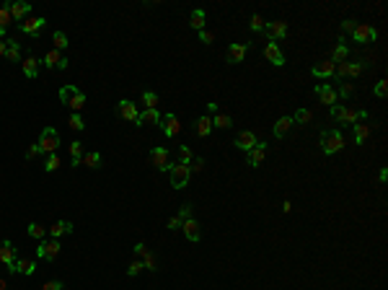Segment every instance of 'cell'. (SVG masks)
<instances>
[{"mask_svg": "<svg viewBox=\"0 0 388 290\" xmlns=\"http://www.w3.org/2000/svg\"><path fill=\"white\" fill-rule=\"evenodd\" d=\"M60 101H62L65 106H70V109H73V114H80L83 106H85V94L80 91L78 86L67 83V86L60 88Z\"/></svg>", "mask_w": 388, "mask_h": 290, "instance_id": "cell-1", "label": "cell"}, {"mask_svg": "<svg viewBox=\"0 0 388 290\" xmlns=\"http://www.w3.org/2000/svg\"><path fill=\"white\" fill-rule=\"evenodd\" d=\"M331 119L339 122V125H357L360 119H368V111L365 109H347V106H341V104H334L331 106Z\"/></svg>", "mask_w": 388, "mask_h": 290, "instance_id": "cell-2", "label": "cell"}, {"mask_svg": "<svg viewBox=\"0 0 388 290\" xmlns=\"http://www.w3.org/2000/svg\"><path fill=\"white\" fill-rule=\"evenodd\" d=\"M341 148H344V135H341V130H324L321 132V150L326 155H336Z\"/></svg>", "mask_w": 388, "mask_h": 290, "instance_id": "cell-3", "label": "cell"}, {"mask_svg": "<svg viewBox=\"0 0 388 290\" xmlns=\"http://www.w3.org/2000/svg\"><path fill=\"white\" fill-rule=\"evenodd\" d=\"M36 145H39V150H41L44 155L57 153V148H60V135H57V130H55V127H44Z\"/></svg>", "mask_w": 388, "mask_h": 290, "instance_id": "cell-4", "label": "cell"}, {"mask_svg": "<svg viewBox=\"0 0 388 290\" xmlns=\"http://www.w3.org/2000/svg\"><path fill=\"white\" fill-rule=\"evenodd\" d=\"M168 176H171V187H174V189H181V187L189 184L192 171H189V166H184V163H176V166H171Z\"/></svg>", "mask_w": 388, "mask_h": 290, "instance_id": "cell-5", "label": "cell"}, {"mask_svg": "<svg viewBox=\"0 0 388 290\" xmlns=\"http://www.w3.org/2000/svg\"><path fill=\"white\" fill-rule=\"evenodd\" d=\"M60 241L52 238V241H39V246H36V257L44 259V262H55L60 257Z\"/></svg>", "mask_w": 388, "mask_h": 290, "instance_id": "cell-6", "label": "cell"}, {"mask_svg": "<svg viewBox=\"0 0 388 290\" xmlns=\"http://www.w3.org/2000/svg\"><path fill=\"white\" fill-rule=\"evenodd\" d=\"M264 36L269 42H277V39H285L287 36V21H267L264 24Z\"/></svg>", "mask_w": 388, "mask_h": 290, "instance_id": "cell-7", "label": "cell"}, {"mask_svg": "<svg viewBox=\"0 0 388 290\" xmlns=\"http://www.w3.org/2000/svg\"><path fill=\"white\" fill-rule=\"evenodd\" d=\"M352 39H355L357 44H370V42L378 39V31H375L370 24H357L355 31H352Z\"/></svg>", "mask_w": 388, "mask_h": 290, "instance_id": "cell-8", "label": "cell"}, {"mask_svg": "<svg viewBox=\"0 0 388 290\" xmlns=\"http://www.w3.org/2000/svg\"><path fill=\"white\" fill-rule=\"evenodd\" d=\"M267 150H269V145H267V143H256L254 148H251V150L246 153V166H251V169L262 166V161L267 158Z\"/></svg>", "mask_w": 388, "mask_h": 290, "instance_id": "cell-9", "label": "cell"}, {"mask_svg": "<svg viewBox=\"0 0 388 290\" xmlns=\"http://www.w3.org/2000/svg\"><path fill=\"white\" fill-rule=\"evenodd\" d=\"M44 26H47V18H26V21H21V31L29 34V36H34V39L41 36Z\"/></svg>", "mask_w": 388, "mask_h": 290, "instance_id": "cell-10", "label": "cell"}, {"mask_svg": "<svg viewBox=\"0 0 388 290\" xmlns=\"http://www.w3.org/2000/svg\"><path fill=\"white\" fill-rule=\"evenodd\" d=\"M150 163L158 169V171H171V163H168V150L163 145H158L150 150Z\"/></svg>", "mask_w": 388, "mask_h": 290, "instance_id": "cell-11", "label": "cell"}, {"mask_svg": "<svg viewBox=\"0 0 388 290\" xmlns=\"http://www.w3.org/2000/svg\"><path fill=\"white\" fill-rule=\"evenodd\" d=\"M248 50H251V44H228V52H225V60L231 62V65H236V62H243V57L248 55Z\"/></svg>", "mask_w": 388, "mask_h": 290, "instance_id": "cell-12", "label": "cell"}, {"mask_svg": "<svg viewBox=\"0 0 388 290\" xmlns=\"http://www.w3.org/2000/svg\"><path fill=\"white\" fill-rule=\"evenodd\" d=\"M0 264L8 267L11 272H16V249L11 241H3L0 243Z\"/></svg>", "mask_w": 388, "mask_h": 290, "instance_id": "cell-13", "label": "cell"}, {"mask_svg": "<svg viewBox=\"0 0 388 290\" xmlns=\"http://www.w3.org/2000/svg\"><path fill=\"white\" fill-rule=\"evenodd\" d=\"M264 57H267L272 65H277V68H282V65L287 62L285 52L277 47V42H269V44H267V47H264Z\"/></svg>", "mask_w": 388, "mask_h": 290, "instance_id": "cell-14", "label": "cell"}, {"mask_svg": "<svg viewBox=\"0 0 388 290\" xmlns=\"http://www.w3.org/2000/svg\"><path fill=\"white\" fill-rule=\"evenodd\" d=\"M117 114H119L122 119H127V122H135V119H138V114H140V111H138V104H135V101H130V99H122V101L117 104Z\"/></svg>", "mask_w": 388, "mask_h": 290, "instance_id": "cell-15", "label": "cell"}, {"mask_svg": "<svg viewBox=\"0 0 388 290\" xmlns=\"http://www.w3.org/2000/svg\"><path fill=\"white\" fill-rule=\"evenodd\" d=\"M259 140H256V135H254V132H251V130H243V132H238V135H236V140H233V145L238 148V150H243V153H248L251 148H254Z\"/></svg>", "mask_w": 388, "mask_h": 290, "instance_id": "cell-16", "label": "cell"}, {"mask_svg": "<svg viewBox=\"0 0 388 290\" xmlns=\"http://www.w3.org/2000/svg\"><path fill=\"white\" fill-rule=\"evenodd\" d=\"M44 68H55V70H67V60L62 57L60 50H50L44 55Z\"/></svg>", "mask_w": 388, "mask_h": 290, "instance_id": "cell-17", "label": "cell"}, {"mask_svg": "<svg viewBox=\"0 0 388 290\" xmlns=\"http://www.w3.org/2000/svg\"><path fill=\"white\" fill-rule=\"evenodd\" d=\"M347 57H350V47L344 44V36H339L336 44L331 47V57H329V60H331L334 65H339V62H347Z\"/></svg>", "mask_w": 388, "mask_h": 290, "instance_id": "cell-18", "label": "cell"}, {"mask_svg": "<svg viewBox=\"0 0 388 290\" xmlns=\"http://www.w3.org/2000/svg\"><path fill=\"white\" fill-rule=\"evenodd\" d=\"M135 254H138V259L145 264V270H150V272H155V257L150 254V249L145 246V243L140 241V243H135Z\"/></svg>", "mask_w": 388, "mask_h": 290, "instance_id": "cell-19", "label": "cell"}, {"mask_svg": "<svg viewBox=\"0 0 388 290\" xmlns=\"http://www.w3.org/2000/svg\"><path fill=\"white\" fill-rule=\"evenodd\" d=\"M161 127H163V132H166V138H176L179 132H181V125H179V117L176 114H168L166 117H161Z\"/></svg>", "mask_w": 388, "mask_h": 290, "instance_id": "cell-20", "label": "cell"}, {"mask_svg": "<svg viewBox=\"0 0 388 290\" xmlns=\"http://www.w3.org/2000/svg\"><path fill=\"white\" fill-rule=\"evenodd\" d=\"M135 125L138 127H145V125H161V111L158 109H143L138 119H135Z\"/></svg>", "mask_w": 388, "mask_h": 290, "instance_id": "cell-21", "label": "cell"}, {"mask_svg": "<svg viewBox=\"0 0 388 290\" xmlns=\"http://www.w3.org/2000/svg\"><path fill=\"white\" fill-rule=\"evenodd\" d=\"M316 96H318V101L326 104V106H334L339 101V96H336V91L331 86H316Z\"/></svg>", "mask_w": 388, "mask_h": 290, "instance_id": "cell-22", "label": "cell"}, {"mask_svg": "<svg viewBox=\"0 0 388 290\" xmlns=\"http://www.w3.org/2000/svg\"><path fill=\"white\" fill-rule=\"evenodd\" d=\"M8 11H11V18L13 21H26V16L31 13V6L29 3H8Z\"/></svg>", "mask_w": 388, "mask_h": 290, "instance_id": "cell-23", "label": "cell"}, {"mask_svg": "<svg viewBox=\"0 0 388 290\" xmlns=\"http://www.w3.org/2000/svg\"><path fill=\"white\" fill-rule=\"evenodd\" d=\"M210 119H212V130H215V127H218V130H231V127H233L231 114H225V111H220V109L212 111V117H210Z\"/></svg>", "mask_w": 388, "mask_h": 290, "instance_id": "cell-24", "label": "cell"}, {"mask_svg": "<svg viewBox=\"0 0 388 290\" xmlns=\"http://www.w3.org/2000/svg\"><path fill=\"white\" fill-rule=\"evenodd\" d=\"M334 70H336V65H334L331 60H324V62H318L311 73H313L316 78H331V75H334Z\"/></svg>", "mask_w": 388, "mask_h": 290, "instance_id": "cell-25", "label": "cell"}, {"mask_svg": "<svg viewBox=\"0 0 388 290\" xmlns=\"http://www.w3.org/2000/svg\"><path fill=\"white\" fill-rule=\"evenodd\" d=\"M67 233H73V223L70 220H57V223H52V228H50V236L52 238H60V236H67Z\"/></svg>", "mask_w": 388, "mask_h": 290, "instance_id": "cell-26", "label": "cell"}, {"mask_svg": "<svg viewBox=\"0 0 388 290\" xmlns=\"http://www.w3.org/2000/svg\"><path fill=\"white\" fill-rule=\"evenodd\" d=\"M181 231H184V236H187L189 241H199V223H197L194 218H189V220L181 223Z\"/></svg>", "mask_w": 388, "mask_h": 290, "instance_id": "cell-27", "label": "cell"}, {"mask_svg": "<svg viewBox=\"0 0 388 290\" xmlns=\"http://www.w3.org/2000/svg\"><path fill=\"white\" fill-rule=\"evenodd\" d=\"M16 272H21V275H34L36 272V262L34 259H26V257H21V259H16Z\"/></svg>", "mask_w": 388, "mask_h": 290, "instance_id": "cell-28", "label": "cell"}, {"mask_svg": "<svg viewBox=\"0 0 388 290\" xmlns=\"http://www.w3.org/2000/svg\"><path fill=\"white\" fill-rule=\"evenodd\" d=\"M204 24H207V13H204L202 8L192 11V16H189V26H192V29H197V31H202V29H204Z\"/></svg>", "mask_w": 388, "mask_h": 290, "instance_id": "cell-29", "label": "cell"}, {"mask_svg": "<svg viewBox=\"0 0 388 290\" xmlns=\"http://www.w3.org/2000/svg\"><path fill=\"white\" fill-rule=\"evenodd\" d=\"M210 132H212V119H210L207 114H202V117L197 119V135H199V138H210Z\"/></svg>", "mask_w": 388, "mask_h": 290, "instance_id": "cell-30", "label": "cell"}, {"mask_svg": "<svg viewBox=\"0 0 388 290\" xmlns=\"http://www.w3.org/2000/svg\"><path fill=\"white\" fill-rule=\"evenodd\" d=\"M292 125H295L292 117H280V119L275 122V138H285V135H287V130H290Z\"/></svg>", "mask_w": 388, "mask_h": 290, "instance_id": "cell-31", "label": "cell"}, {"mask_svg": "<svg viewBox=\"0 0 388 290\" xmlns=\"http://www.w3.org/2000/svg\"><path fill=\"white\" fill-rule=\"evenodd\" d=\"M21 68H24V75H26V78H36V73H39V60L29 55V57L24 60V65H21Z\"/></svg>", "mask_w": 388, "mask_h": 290, "instance_id": "cell-32", "label": "cell"}, {"mask_svg": "<svg viewBox=\"0 0 388 290\" xmlns=\"http://www.w3.org/2000/svg\"><path fill=\"white\" fill-rule=\"evenodd\" d=\"M352 132H355V143L362 145L365 140H368V135H370V125H352Z\"/></svg>", "mask_w": 388, "mask_h": 290, "instance_id": "cell-33", "label": "cell"}, {"mask_svg": "<svg viewBox=\"0 0 388 290\" xmlns=\"http://www.w3.org/2000/svg\"><path fill=\"white\" fill-rule=\"evenodd\" d=\"M101 161H104V158H101V153H99V150H91V153L83 155V166H88V169H99Z\"/></svg>", "mask_w": 388, "mask_h": 290, "instance_id": "cell-34", "label": "cell"}, {"mask_svg": "<svg viewBox=\"0 0 388 290\" xmlns=\"http://www.w3.org/2000/svg\"><path fill=\"white\" fill-rule=\"evenodd\" d=\"M176 155H179V163H184V166H189V163L194 161V153H192V148H189V145H179Z\"/></svg>", "mask_w": 388, "mask_h": 290, "instance_id": "cell-35", "label": "cell"}, {"mask_svg": "<svg viewBox=\"0 0 388 290\" xmlns=\"http://www.w3.org/2000/svg\"><path fill=\"white\" fill-rule=\"evenodd\" d=\"M70 155H73V166H80L83 163V145L78 140L70 143Z\"/></svg>", "mask_w": 388, "mask_h": 290, "instance_id": "cell-36", "label": "cell"}, {"mask_svg": "<svg viewBox=\"0 0 388 290\" xmlns=\"http://www.w3.org/2000/svg\"><path fill=\"white\" fill-rule=\"evenodd\" d=\"M29 236L31 238H36V241H44V236H47V228H44V226H39V223H29Z\"/></svg>", "mask_w": 388, "mask_h": 290, "instance_id": "cell-37", "label": "cell"}, {"mask_svg": "<svg viewBox=\"0 0 388 290\" xmlns=\"http://www.w3.org/2000/svg\"><path fill=\"white\" fill-rule=\"evenodd\" d=\"M6 57H8L11 62H18V60H21V47H18V42L8 39V52H6Z\"/></svg>", "mask_w": 388, "mask_h": 290, "instance_id": "cell-38", "label": "cell"}, {"mask_svg": "<svg viewBox=\"0 0 388 290\" xmlns=\"http://www.w3.org/2000/svg\"><path fill=\"white\" fill-rule=\"evenodd\" d=\"M57 169H60V155H57V153L47 155V161H44V171L52 174V171H57Z\"/></svg>", "mask_w": 388, "mask_h": 290, "instance_id": "cell-39", "label": "cell"}, {"mask_svg": "<svg viewBox=\"0 0 388 290\" xmlns=\"http://www.w3.org/2000/svg\"><path fill=\"white\" fill-rule=\"evenodd\" d=\"M264 24H267V21H264L259 13H254V16H251V21H248V26H251V31H254V34L264 31Z\"/></svg>", "mask_w": 388, "mask_h": 290, "instance_id": "cell-40", "label": "cell"}, {"mask_svg": "<svg viewBox=\"0 0 388 290\" xmlns=\"http://www.w3.org/2000/svg\"><path fill=\"white\" fill-rule=\"evenodd\" d=\"M143 104H145V109H155L158 106V94L155 91H143Z\"/></svg>", "mask_w": 388, "mask_h": 290, "instance_id": "cell-41", "label": "cell"}, {"mask_svg": "<svg viewBox=\"0 0 388 290\" xmlns=\"http://www.w3.org/2000/svg\"><path fill=\"white\" fill-rule=\"evenodd\" d=\"M52 42H55V50H60V52L67 47V44H70V42H67V36H65L62 31H55V34H52Z\"/></svg>", "mask_w": 388, "mask_h": 290, "instance_id": "cell-42", "label": "cell"}, {"mask_svg": "<svg viewBox=\"0 0 388 290\" xmlns=\"http://www.w3.org/2000/svg\"><path fill=\"white\" fill-rule=\"evenodd\" d=\"M334 75H336L339 80L350 78V62H339V65H336V70H334Z\"/></svg>", "mask_w": 388, "mask_h": 290, "instance_id": "cell-43", "label": "cell"}, {"mask_svg": "<svg viewBox=\"0 0 388 290\" xmlns=\"http://www.w3.org/2000/svg\"><path fill=\"white\" fill-rule=\"evenodd\" d=\"M13 24V18H11V11H8V6H3V8H0V26H3V29H8Z\"/></svg>", "mask_w": 388, "mask_h": 290, "instance_id": "cell-44", "label": "cell"}, {"mask_svg": "<svg viewBox=\"0 0 388 290\" xmlns=\"http://www.w3.org/2000/svg\"><path fill=\"white\" fill-rule=\"evenodd\" d=\"M143 270H145V264H143L140 259H135V262L127 267V275H130V277H135V275H140Z\"/></svg>", "mask_w": 388, "mask_h": 290, "instance_id": "cell-45", "label": "cell"}, {"mask_svg": "<svg viewBox=\"0 0 388 290\" xmlns=\"http://www.w3.org/2000/svg\"><path fill=\"white\" fill-rule=\"evenodd\" d=\"M311 119H313V114L308 109H298V111H295V117H292V122H311Z\"/></svg>", "mask_w": 388, "mask_h": 290, "instance_id": "cell-46", "label": "cell"}, {"mask_svg": "<svg viewBox=\"0 0 388 290\" xmlns=\"http://www.w3.org/2000/svg\"><path fill=\"white\" fill-rule=\"evenodd\" d=\"M352 94H355V86H352V83H341V86H339V94H336V96H341V99H350Z\"/></svg>", "mask_w": 388, "mask_h": 290, "instance_id": "cell-47", "label": "cell"}, {"mask_svg": "<svg viewBox=\"0 0 388 290\" xmlns=\"http://www.w3.org/2000/svg\"><path fill=\"white\" fill-rule=\"evenodd\" d=\"M365 65H368V62H362V60H357V62H350V75H352V78H357V75L365 70Z\"/></svg>", "mask_w": 388, "mask_h": 290, "instance_id": "cell-48", "label": "cell"}, {"mask_svg": "<svg viewBox=\"0 0 388 290\" xmlns=\"http://www.w3.org/2000/svg\"><path fill=\"white\" fill-rule=\"evenodd\" d=\"M67 122H70V127H73L75 132H80V130L85 127V125H83V117H80V114H70V119H67Z\"/></svg>", "mask_w": 388, "mask_h": 290, "instance_id": "cell-49", "label": "cell"}, {"mask_svg": "<svg viewBox=\"0 0 388 290\" xmlns=\"http://www.w3.org/2000/svg\"><path fill=\"white\" fill-rule=\"evenodd\" d=\"M385 94H388V80H378L375 83V96L378 99H385Z\"/></svg>", "mask_w": 388, "mask_h": 290, "instance_id": "cell-50", "label": "cell"}, {"mask_svg": "<svg viewBox=\"0 0 388 290\" xmlns=\"http://www.w3.org/2000/svg\"><path fill=\"white\" fill-rule=\"evenodd\" d=\"M192 213H194V208H192V205H181V208H179V218H181V223L189 220V218H192Z\"/></svg>", "mask_w": 388, "mask_h": 290, "instance_id": "cell-51", "label": "cell"}, {"mask_svg": "<svg viewBox=\"0 0 388 290\" xmlns=\"http://www.w3.org/2000/svg\"><path fill=\"white\" fill-rule=\"evenodd\" d=\"M41 290H65V285H62L60 280H50V282L41 285Z\"/></svg>", "mask_w": 388, "mask_h": 290, "instance_id": "cell-52", "label": "cell"}, {"mask_svg": "<svg viewBox=\"0 0 388 290\" xmlns=\"http://www.w3.org/2000/svg\"><path fill=\"white\" fill-rule=\"evenodd\" d=\"M212 39H215V34H212V31H207V29H202V31H199V42H204V44H212Z\"/></svg>", "mask_w": 388, "mask_h": 290, "instance_id": "cell-53", "label": "cell"}, {"mask_svg": "<svg viewBox=\"0 0 388 290\" xmlns=\"http://www.w3.org/2000/svg\"><path fill=\"white\" fill-rule=\"evenodd\" d=\"M355 26H357V24H355V21H352V18H347V21H341V31H344V34H352V31H355Z\"/></svg>", "mask_w": 388, "mask_h": 290, "instance_id": "cell-54", "label": "cell"}, {"mask_svg": "<svg viewBox=\"0 0 388 290\" xmlns=\"http://www.w3.org/2000/svg\"><path fill=\"white\" fill-rule=\"evenodd\" d=\"M202 169H204V158H194L189 163V171H202Z\"/></svg>", "mask_w": 388, "mask_h": 290, "instance_id": "cell-55", "label": "cell"}, {"mask_svg": "<svg viewBox=\"0 0 388 290\" xmlns=\"http://www.w3.org/2000/svg\"><path fill=\"white\" fill-rule=\"evenodd\" d=\"M39 153H41V150H39V145L34 143V145H29V150H26V158L31 161V158H36V155H39Z\"/></svg>", "mask_w": 388, "mask_h": 290, "instance_id": "cell-56", "label": "cell"}, {"mask_svg": "<svg viewBox=\"0 0 388 290\" xmlns=\"http://www.w3.org/2000/svg\"><path fill=\"white\" fill-rule=\"evenodd\" d=\"M168 228H171V231H179V228H181V218H179V215H174V218L168 220Z\"/></svg>", "mask_w": 388, "mask_h": 290, "instance_id": "cell-57", "label": "cell"}, {"mask_svg": "<svg viewBox=\"0 0 388 290\" xmlns=\"http://www.w3.org/2000/svg\"><path fill=\"white\" fill-rule=\"evenodd\" d=\"M8 52V39H0V57H6Z\"/></svg>", "mask_w": 388, "mask_h": 290, "instance_id": "cell-58", "label": "cell"}, {"mask_svg": "<svg viewBox=\"0 0 388 290\" xmlns=\"http://www.w3.org/2000/svg\"><path fill=\"white\" fill-rule=\"evenodd\" d=\"M385 179H388V169H380V171H378V182L385 184Z\"/></svg>", "mask_w": 388, "mask_h": 290, "instance_id": "cell-59", "label": "cell"}, {"mask_svg": "<svg viewBox=\"0 0 388 290\" xmlns=\"http://www.w3.org/2000/svg\"><path fill=\"white\" fill-rule=\"evenodd\" d=\"M0 290H8V282H6L3 277H0Z\"/></svg>", "mask_w": 388, "mask_h": 290, "instance_id": "cell-60", "label": "cell"}, {"mask_svg": "<svg viewBox=\"0 0 388 290\" xmlns=\"http://www.w3.org/2000/svg\"><path fill=\"white\" fill-rule=\"evenodd\" d=\"M3 36H6V29H3V26H0V39H3Z\"/></svg>", "mask_w": 388, "mask_h": 290, "instance_id": "cell-61", "label": "cell"}]
</instances>
